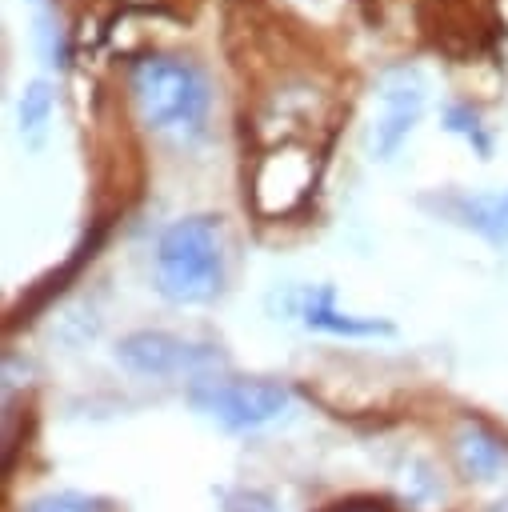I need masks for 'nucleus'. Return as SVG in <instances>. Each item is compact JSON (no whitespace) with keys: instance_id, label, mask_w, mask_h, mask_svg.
I'll list each match as a JSON object with an SVG mask.
<instances>
[{"instance_id":"f257e3e1","label":"nucleus","mask_w":508,"mask_h":512,"mask_svg":"<svg viewBox=\"0 0 508 512\" xmlns=\"http://www.w3.org/2000/svg\"><path fill=\"white\" fill-rule=\"evenodd\" d=\"M156 284L176 304H208L224 284V240L212 216H188L164 228L156 244Z\"/></svg>"},{"instance_id":"f03ea898","label":"nucleus","mask_w":508,"mask_h":512,"mask_svg":"<svg viewBox=\"0 0 508 512\" xmlns=\"http://www.w3.org/2000/svg\"><path fill=\"white\" fill-rule=\"evenodd\" d=\"M132 96L148 128L196 132L208 116L212 92L204 72L184 56H144L132 68Z\"/></svg>"},{"instance_id":"7ed1b4c3","label":"nucleus","mask_w":508,"mask_h":512,"mask_svg":"<svg viewBox=\"0 0 508 512\" xmlns=\"http://www.w3.org/2000/svg\"><path fill=\"white\" fill-rule=\"evenodd\" d=\"M188 400L196 412H204L220 428L244 432L288 412L292 392L276 380H196L188 388Z\"/></svg>"},{"instance_id":"20e7f679","label":"nucleus","mask_w":508,"mask_h":512,"mask_svg":"<svg viewBox=\"0 0 508 512\" xmlns=\"http://www.w3.org/2000/svg\"><path fill=\"white\" fill-rule=\"evenodd\" d=\"M116 360L132 372V376H180V372H200L208 364H216L220 356L204 344L180 340L172 332H132L116 344Z\"/></svg>"},{"instance_id":"39448f33","label":"nucleus","mask_w":508,"mask_h":512,"mask_svg":"<svg viewBox=\"0 0 508 512\" xmlns=\"http://www.w3.org/2000/svg\"><path fill=\"white\" fill-rule=\"evenodd\" d=\"M420 108H424V80H420V72H412V68L388 72L384 84H380V112H376L372 132H368V152L388 160L404 144V136L412 132Z\"/></svg>"},{"instance_id":"423d86ee","label":"nucleus","mask_w":508,"mask_h":512,"mask_svg":"<svg viewBox=\"0 0 508 512\" xmlns=\"http://www.w3.org/2000/svg\"><path fill=\"white\" fill-rule=\"evenodd\" d=\"M296 316H300L308 328H320V332H332V336H388V332H392L388 320L336 312L328 288H320V292H304L300 304H296Z\"/></svg>"},{"instance_id":"0eeeda50","label":"nucleus","mask_w":508,"mask_h":512,"mask_svg":"<svg viewBox=\"0 0 508 512\" xmlns=\"http://www.w3.org/2000/svg\"><path fill=\"white\" fill-rule=\"evenodd\" d=\"M456 460L464 468L468 480H492L504 460H508V448L496 432H488L484 424H464L456 432Z\"/></svg>"},{"instance_id":"6e6552de","label":"nucleus","mask_w":508,"mask_h":512,"mask_svg":"<svg viewBox=\"0 0 508 512\" xmlns=\"http://www.w3.org/2000/svg\"><path fill=\"white\" fill-rule=\"evenodd\" d=\"M452 216L464 228H476L488 240H508V192H480V196H456Z\"/></svg>"},{"instance_id":"1a4fd4ad","label":"nucleus","mask_w":508,"mask_h":512,"mask_svg":"<svg viewBox=\"0 0 508 512\" xmlns=\"http://www.w3.org/2000/svg\"><path fill=\"white\" fill-rule=\"evenodd\" d=\"M48 112H52V92H48V84H32V88L24 92V100H20V124H24L28 132H36V128H44Z\"/></svg>"},{"instance_id":"9d476101","label":"nucleus","mask_w":508,"mask_h":512,"mask_svg":"<svg viewBox=\"0 0 508 512\" xmlns=\"http://www.w3.org/2000/svg\"><path fill=\"white\" fill-rule=\"evenodd\" d=\"M28 512H100L92 496L84 492H48L40 500L28 504Z\"/></svg>"}]
</instances>
